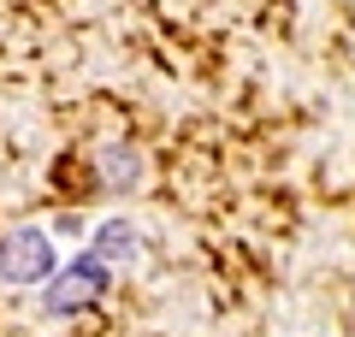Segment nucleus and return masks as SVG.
Listing matches in <instances>:
<instances>
[{
	"mask_svg": "<svg viewBox=\"0 0 355 337\" xmlns=\"http://www.w3.org/2000/svg\"><path fill=\"white\" fill-rule=\"evenodd\" d=\"M53 243L48 231H36V225H18V231H6L0 237V278L6 284H53Z\"/></svg>",
	"mask_w": 355,
	"mask_h": 337,
	"instance_id": "f257e3e1",
	"label": "nucleus"
},
{
	"mask_svg": "<svg viewBox=\"0 0 355 337\" xmlns=\"http://www.w3.org/2000/svg\"><path fill=\"white\" fill-rule=\"evenodd\" d=\"M107 278H113V266H107L101 254H77L65 273H53L42 308H48V313H77V308H89V302L107 290Z\"/></svg>",
	"mask_w": 355,
	"mask_h": 337,
	"instance_id": "f03ea898",
	"label": "nucleus"
},
{
	"mask_svg": "<svg viewBox=\"0 0 355 337\" xmlns=\"http://www.w3.org/2000/svg\"><path fill=\"white\" fill-rule=\"evenodd\" d=\"M137 249H142V237H137V225H130V219H107L101 231H95V243H89V254H101L107 266H130Z\"/></svg>",
	"mask_w": 355,
	"mask_h": 337,
	"instance_id": "7ed1b4c3",
	"label": "nucleus"
},
{
	"mask_svg": "<svg viewBox=\"0 0 355 337\" xmlns=\"http://www.w3.org/2000/svg\"><path fill=\"white\" fill-rule=\"evenodd\" d=\"M137 178H142V160H137V154H130V148H107V184H113V189H130Z\"/></svg>",
	"mask_w": 355,
	"mask_h": 337,
	"instance_id": "20e7f679",
	"label": "nucleus"
}]
</instances>
